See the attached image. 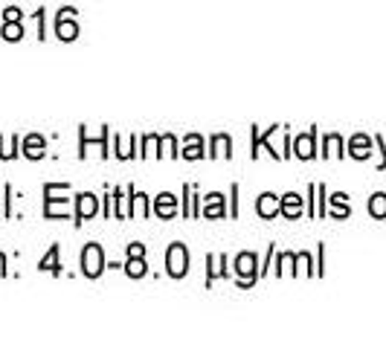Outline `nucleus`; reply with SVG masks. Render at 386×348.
Segmentation results:
<instances>
[{
    "mask_svg": "<svg viewBox=\"0 0 386 348\" xmlns=\"http://www.w3.org/2000/svg\"><path fill=\"white\" fill-rule=\"evenodd\" d=\"M154 212L160 215V218H172L175 212H177V201H175V195H160L157 201H154Z\"/></svg>",
    "mask_w": 386,
    "mask_h": 348,
    "instance_id": "obj_6",
    "label": "nucleus"
},
{
    "mask_svg": "<svg viewBox=\"0 0 386 348\" xmlns=\"http://www.w3.org/2000/svg\"><path fill=\"white\" fill-rule=\"evenodd\" d=\"M41 270H47V273H61V264H58V247H50V252L41 259V264H38Z\"/></svg>",
    "mask_w": 386,
    "mask_h": 348,
    "instance_id": "obj_13",
    "label": "nucleus"
},
{
    "mask_svg": "<svg viewBox=\"0 0 386 348\" xmlns=\"http://www.w3.org/2000/svg\"><path fill=\"white\" fill-rule=\"evenodd\" d=\"M105 270V256H102V247L99 244H87L82 249V273L87 279H96Z\"/></svg>",
    "mask_w": 386,
    "mask_h": 348,
    "instance_id": "obj_1",
    "label": "nucleus"
},
{
    "mask_svg": "<svg viewBox=\"0 0 386 348\" xmlns=\"http://www.w3.org/2000/svg\"><path fill=\"white\" fill-rule=\"evenodd\" d=\"M282 215H287V218H297L299 212H302V198L299 195H285L282 198V209H279Z\"/></svg>",
    "mask_w": 386,
    "mask_h": 348,
    "instance_id": "obj_10",
    "label": "nucleus"
},
{
    "mask_svg": "<svg viewBox=\"0 0 386 348\" xmlns=\"http://www.w3.org/2000/svg\"><path fill=\"white\" fill-rule=\"evenodd\" d=\"M166 267H169V276L172 279H183L189 273V252L183 244H172L169 252H166Z\"/></svg>",
    "mask_w": 386,
    "mask_h": 348,
    "instance_id": "obj_2",
    "label": "nucleus"
},
{
    "mask_svg": "<svg viewBox=\"0 0 386 348\" xmlns=\"http://www.w3.org/2000/svg\"><path fill=\"white\" fill-rule=\"evenodd\" d=\"M134 215H137V218H145V215H148V198L140 195V192H134Z\"/></svg>",
    "mask_w": 386,
    "mask_h": 348,
    "instance_id": "obj_17",
    "label": "nucleus"
},
{
    "mask_svg": "<svg viewBox=\"0 0 386 348\" xmlns=\"http://www.w3.org/2000/svg\"><path fill=\"white\" fill-rule=\"evenodd\" d=\"M236 273L241 276V284L255 281V256L253 252H241V256L236 259Z\"/></svg>",
    "mask_w": 386,
    "mask_h": 348,
    "instance_id": "obj_4",
    "label": "nucleus"
},
{
    "mask_svg": "<svg viewBox=\"0 0 386 348\" xmlns=\"http://www.w3.org/2000/svg\"><path fill=\"white\" fill-rule=\"evenodd\" d=\"M221 201H224L221 195H209V198H206V206H204V215H206V218H221V215H224Z\"/></svg>",
    "mask_w": 386,
    "mask_h": 348,
    "instance_id": "obj_15",
    "label": "nucleus"
},
{
    "mask_svg": "<svg viewBox=\"0 0 386 348\" xmlns=\"http://www.w3.org/2000/svg\"><path fill=\"white\" fill-rule=\"evenodd\" d=\"M255 209H259V215H262V218H273V215L282 209V203L276 201V195L265 192V195L259 198V206H255Z\"/></svg>",
    "mask_w": 386,
    "mask_h": 348,
    "instance_id": "obj_9",
    "label": "nucleus"
},
{
    "mask_svg": "<svg viewBox=\"0 0 386 348\" xmlns=\"http://www.w3.org/2000/svg\"><path fill=\"white\" fill-rule=\"evenodd\" d=\"M233 142H230V137L227 134H218V137H212V157H230L233 151Z\"/></svg>",
    "mask_w": 386,
    "mask_h": 348,
    "instance_id": "obj_11",
    "label": "nucleus"
},
{
    "mask_svg": "<svg viewBox=\"0 0 386 348\" xmlns=\"http://www.w3.org/2000/svg\"><path fill=\"white\" fill-rule=\"evenodd\" d=\"M4 264H6V259H4V256H0V276H4V273H6V267H4Z\"/></svg>",
    "mask_w": 386,
    "mask_h": 348,
    "instance_id": "obj_25",
    "label": "nucleus"
},
{
    "mask_svg": "<svg viewBox=\"0 0 386 348\" xmlns=\"http://www.w3.org/2000/svg\"><path fill=\"white\" fill-rule=\"evenodd\" d=\"M15 142H18V140H12V142L0 140V148H4V151H0V157H4V160H12V157H15Z\"/></svg>",
    "mask_w": 386,
    "mask_h": 348,
    "instance_id": "obj_20",
    "label": "nucleus"
},
{
    "mask_svg": "<svg viewBox=\"0 0 386 348\" xmlns=\"http://www.w3.org/2000/svg\"><path fill=\"white\" fill-rule=\"evenodd\" d=\"M294 154L302 157V160H311V157H314V131L297 140V151H294Z\"/></svg>",
    "mask_w": 386,
    "mask_h": 348,
    "instance_id": "obj_12",
    "label": "nucleus"
},
{
    "mask_svg": "<svg viewBox=\"0 0 386 348\" xmlns=\"http://www.w3.org/2000/svg\"><path fill=\"white\" fill-rule=\"evenodd\" d=\"M125 273L131 276V279H143V276H145V262H143V256H131V259H128Z\"/></svg>",
    "mask_w": 386,
    "mask_h": 348,
    "instance_id": "obj_14",
    "label": "nucleus"
},
{
    "mask_svg": "<svg viewBox=\"0 0 386 348\" xmlns=\"http://www.w3.org/2000/svg\"><path fill=\"white\" fill-rule=\"evenodd\" d=\"M369 209H372V215L383 218V215H386V198H383V195H375V201L369 203Z\"/></svg>",
    "mask_w": 386,
    "mask_h": 348,
    "instance_id": "obj_18",
    "label": "nucleus"
},
{
    "mask_svg": "<svg viewBox=\"0 0 386 348\" xmlns=\"http://www.w3.org/2000/svg\"><path fill=\"white\" fill-rule=\"evenodd\" d=\"M23 35V26H18V21H6V26H4V38L6 41H18Z\"/></svg>",
    "mask_w": 386,
    "mask_h": 348,
    "instance_id": "obj_16",
    "label": "nucleus"
},
{
    "mask_svg": "<svg viewBox=\"0 0 386 348\" xmlns=\"http://www.w3.org/2000/svg\"><path fill=\"white\" fill-rule=\"evenodd\" d=\"M23 154L29 157V160H41V157H44V140H41L38 134L26 137V142H23Z\"/></svg>",
    "mask_w": 386,
    "mask_h": 348,
    "instance_id": "obj_8",
    "label": "nucleus"
},
{
    "mask_svg": "<svg viewBox=\"0 0 386 348\" xmlns=\"http://www.w3.org/2000/svg\"><path fill=\"white\" fill-rule=\"evenodd\" d=\"M76 35H79V26L73 21V9H61V15H58V38L61 41H76Z\"/></svg>",
    "mask_w": 386,
    "mask_h": 348,
    "instance_id": "obj_3",
    "label": "nucleus"
},
{
    "mask_svg": "<svg viewBox=\"0 0 386 348\" xmlns=\"http://www.w3.org/2000/svg\"><path fill=\"white\" fill-rule=\"evenodd\" d=\"M18 18H21V12H18L15 6H12V9H6V21H18Z\"/></svg>",
    "mask_w": 386,
    "mask_h": 348,
    "instance_id": "obj_24",
    "label": "nucleus"
},
{
    "mask_svg": "<svg viewBox=\"0 0 386 348\" xmlns=\"http://www.w3.org/2000/svg\"><path fill=\"white\" fill-rule=\"evenodd\" d=\"M163 148H166L169 157H177V151H175V137H163Z\"/></svg>",
    "mask_w": 386,
    "mask_h": 348,
    "instance_id": "obj_22",
    "label": "nucleus"
},
{
    "mask_svg": "<svg viewBox=\"0 0 386 348\" xmlns=\"http://www.w3.org/2000/svg\"><path fill=\"white\" fill-rule=\"evenodd\" d=\"M128 256H145V247L143 244H131V247H128Z\"/></svg>",
    "mask_w": 386,
    "mask_h": 348,
    "instance_id": "obj_23",
    "label": "nucleus"
},
{
    "mask_svg": "<svg viewBox=\"0 0 386 348\" xmlns=\"http://www.w3.org/2000/svg\"><path fill=\"white\" fill-rule=\"evenodd\" d=\"M183 157H186V160H201V157H204V140H201L198 134L186 137V148H183Z\"/></svg>",
    "mask_w": 386,
    "mask_h": 348,
    "instance_id": "obj_7",
    "label": "nucleus"
},
{
    "mask_svg": "<svg viewBox=\"0 0 386 348\" xmlns=\"http://www.w3.org/2000/svg\"><path fill=\"white\" fill-rule=\"evenodd\" d=\"M209 262H212V273H209V279L221 276V273H224V267H221V264H224V256H212Z\"/></svg>",
    "mask_w": 386,
    "mask_h": 348,
    "instance_id": "obj_21",
    "label": "nucleus"
},
{
    "mask_svg": "<svg viewBox=\"0 0 386 348\" xmlns=\"http://www.w3.org/2000/svg\"><path fill=\"white\" fill-rule=\"evenodd\" d=\"M96 209H99V203H96V198H93L90 192L79 195V212H76L79 224H82V220H87V218H93V215H96Z\"/></svg>",
    "mask_w": 386,
    "mask_h": 348,
    "instance_id": "obj_5",
    "label": "nucleus"
},
{
    "mask_svg": "<svg viewBox=\"0 0 386 348\" xmlns=\"http://www.w3.org/2000/svg\"><path fill=\"white\" fill-rule=\"evenodd\" d=\"M351 154H355V157H366L369 151H366V140L363 137H358L355 142H351Z\"/></svg>",
    "mask_w": 386,
    "mask_h": 348,
    "instance_id": "obj_19",
    "label": "nucleus"
}]
</instances>
